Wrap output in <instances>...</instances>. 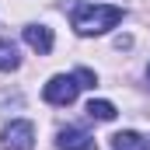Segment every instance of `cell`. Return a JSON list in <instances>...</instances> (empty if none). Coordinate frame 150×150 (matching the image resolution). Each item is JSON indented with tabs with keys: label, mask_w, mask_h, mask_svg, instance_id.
<instances>
[{
	"label": "cell",
	"mask_w": 150,
	"mask_h": 150,
	"mask_svg": "<svg viewBox=\"0 0 150 150\" xmlns=\"http://www.w3.org/2000/svg\"><path fill=\"white\" fill-rule=\"evenodd\" d=\"M18 63H21V56H18V49H14V42L0 38V70L11 74V70H18Z\"/></svg>",
	"instance_id": "obj_8"
},
{
	"label": "cell",
	"mask_w": 150,
	"mask_h": 150,
	"mask_svg": "<svg viewBox=\"0 0 150 150\" xmlns=\"http://www.w3.org/2000/svg\"><path fill=\"white\" fill-rule=\"evenodd\" d=\"M122 21V7L115 4H80L74 11V28L77 35H101Z\"/></svg>",
	"instance_id": "obj_1"
},
{
	"label": "cell",
	"mask_w": 150,
	"mask_h": 150,
	"mask_svg": "<svg viewBox=\"0 0 150 150\" xmlns=\"http://www.w3.org/2000/svg\"><path fill=\"white\" fill-rule=\"evenodd\" d=\"M147 77H150V67H147Z\"/></svg>",
	"instance_id": "obj_10"
},
{
	"label": "cell",
	"mask_w": 150,
	"mask_h": 150,
	"mask_svg": "<svg viewBox=\"0 0 150 150\" xmlns=\"http://www.w3.org/2000/svg\"><path fill=\"white\" fill-rule=\"evenodd\" d=\"M112 147H115V150H147L150 140H143V136L133 133V129H122V133H115V136H112Z\"/></svg>",
	"instance_id": "obj_6"
},
{
	"label": "cell",
	"mask_w": 150,
	"mask_h": 150,
	"mask_svg": "<svg viewBox=\"0 0 150 150\" xmlns=\"http://www.w3.org/2000/svg\"><path fill=\"white\" fill-rule=\"evenodd\" d=\"M87 115L98 119V122H112V119H115V105L105 101V98H98V101L91 98V101H87Z\"/></svg>",
	"instance_id": "obj_7"
},
{
	"label": "cell",
	"mask_w": 150,
	"mask_h": 150,
	"mask_svg": "<svg viewBox=\"0 0 150 150\" xmlns=\"http://www.w3.org/2000/svg\"><path fill=\"white\" fill-rule=\"evenodd\" d=\"M77 91H80V84H77L74 74H56L45 87H42V98H45L49 105H74Z\"/></svg>",
	"instance_id": "obj_2"
},
{
	"label": "cell",
	"mask_w": 150,
	"mask_h": 150,
	"mask_svg": "<svg viewBox=\"0 0 150 150\" xmlns=\"http://www.w3.org/2000/svg\"><path fill=\"white\" fill-rule=\"evenodd\" d=\"M25 42H28V49H35L38 56H45V52H52V28H45V25H28V28H25Z\"/></svg>",
	"instance_id": "obj_5"
},
{
	"label": "cell",
	"mask_w": 150,
	"mask_h": 150,
	"mask_svg": "<svg viewBox=\"0 0 150 150\" xmlns=\"http://www.w3.org/2000/svg\"><path fill=\"white\" fill-rule=\"evenodd\" d=\"M77 84H80V87H94V84H98V77L91 74V70H87V67H80V70H77Z\"/></svg>",
	"instance_id": "obj_9"
},
{
	"label": "cell",
	"mask_w": 150,
	"mask_h": 150,
	"mask_svg": "<svg viewBox=\"0 0 150 150\" xmlns=\"http://www.w3.org/2000/svg\"><path fill=\"white\" fill-rule=\"evenodd\" d=\"M0 140H4L7 150H35V126L25 122V119H14V122L4 126Z\"/></svg>",
	"instance_id": "obj_3"
},
{
	"label": "cell",
	"mask_w": 150,
	"mask_h": 150,
	"mask_svg": "<svg viewBox=\"0 0 150 150\" xmlns=\"http://www.w3.org/2000/svg\"><path fill=\"white\" fill-rule=\"evenodd\" d=\"M56 147L59 150H98V143H94L91 133H84V129H77V126H67V129H59Z\"/></svg>",
	"instance_id": "obj_4"
}]
</instances>
